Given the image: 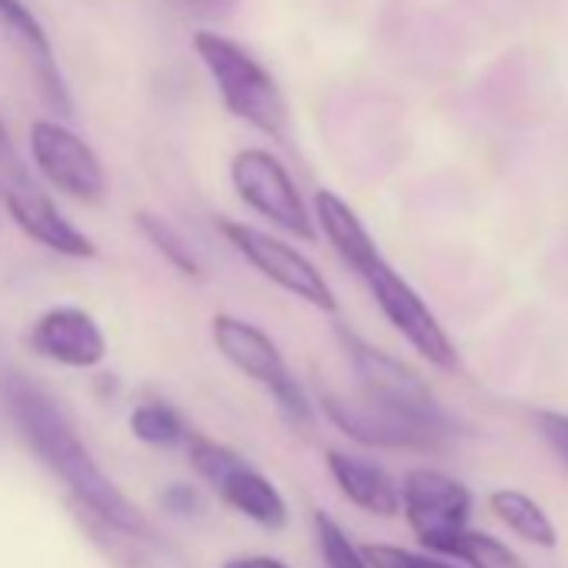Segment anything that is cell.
<instances>
[{"mask_svg": "<svg viewBox=\"0 0 568 568\" xmlns=\"http://www.w3.org/2000/svg\"><path fill=\"white\" fill-rule=\"evenodd\" d=\"M325 462H328V471H332L338 491L362 511L378 515V518H395L402 511V491H398L395 478L388 475V468H382L378 462H368V458H358V455H348L338 448H332L325 455Z\"/></svg>", "mask_w": 568, "mask_h": 568, "instance_id": "obj_15", "label": "cell"}, {"mask_svg": "<svg viewBox=\"0 0 568 568\" xmlns=\"http://www.w3.org/2000/svg\"><path fill=\"white\" fill-rule=\"evenodd\" d=\"M362 548V558L368 568H455V565H445L438 558H428V555H415L408 548H398V545H358Z\"/></svg>", "mask_w": 568, "mask_h": 568, "instance_id": "obj_22", "label": "cell"}, {"mask_svg": "<svg viewBox=\"0 0 568 568\" xmlns=\"http://www.w3.org/2000/svg\"><path fill=\"white\" fill-rule=\"evenodd\" d=\"M402 491V508L405 518L412 525V531L418 535V541L435 551L445 555L452 551V545L468 531V515H471V491L435 468H415L405 475Z\"/></svg>", "mask_w": 568, "mask_h": 568, "instance_id": "obj_8", "label": "cell"}, {"mask_svg": "<svg viewBox=\"0 0 568 568\" xmlns=\"http://www.w3.org/2000/svg\"><path fill=\"white\" fill-rule=\"evenodd\" d=\"M194 54L207 68L221 104L227 108L231 118L251 124L254 131L274 138V141H288L292 131V111L288 98H284L277 78L234 38L197 28L194 31Z\"/></svg>", "mask_w": 568, "mask_h": 568, "instance_id": "obj_3", "label": "cell"}, {"mask_svg": "<svg viewBox=\"0 0 568 568\" xmlns=\"http://www.w3.org/2000/svg\"><path fill=\"white\" fill-rule=\"evenodd\" d=\"M535 425H538L541 442L568 468V415H561V412H535Z\"/></svg>", "mask_w": 568, "mask_h": 568, "instance_id": "obj_23", "label": "cell"}, {"mask_svg": "<svg viewBox=\"0 0 568 568\" xmlns=\"http://www.w3.org/2000/svg\"><path fill=\"white\" fill-rule=\"evenodd\" d=\"M31 158L41 178L64 197L81 204H101L108 197V174L101 158L68 124L38 121L31 128Z\"/></svg>", "mask_w": 568, "mask_h": 568, "instance_id": "obj_10", "label": "cell"}, {"mask_svg": "<svg viewBox=\"0 0 568 568\" xmlns=\"http://www.w3.org/2000/svg\"><path fill=\"white\" fill-rule=\"evenodd\" d=\"M322 412L335 428L368 448H408V452H438L445 448L448 435L382 405L362 392H322Z\"/></svg>", "mask_w": 568, "mask_h": 568, "instance_id": "obj_9", "label": "cell"}, {"mask_svg": "<svg viewBox=\"0 0 568 568\" xmlns=\"http://www.w3.org/2000/svg\"><path fill=\"white\" fill-rule=\"evenodd\" d=\"M178 4L197 18V21H207V24H224L234 18V11L241 8V0H178Z\"/></svg>", "mask_w": 568, "mask_h": 568, "instance_id": "obj_25", "label": "cell"}, {"mask_svg": "<svg viewBox=\"0 0 568 568\" xmlns=\"http://www.w3.org/2000/svg\"><path fill=\"white\" fill-rule=\"evenodd\" d=\"M338 335V345L348 358V365L355 368L358 375V392L368 395L372 402H382L442 435H455V425L452 418L445 415V408L438 405L435 392L422 382V375H415L405 362L392 358L388 352L368 345L362 335H355L352 328L338 325L335 328Z\"/></svg>", "mask_w": 568, "mask_h": 568, "instance_id": "obj_5", "label": "cell"}, {"mask_svg": "<svg viewBox=\"0 0 568 568\" xmlns=\"http://www.w3.org/2000/svg\"><path fill=\"white\" fill-rule=\"evenodd\" d=\"M312 217L318 221V227L328 237V244L335 247V254L368 284L375 305L392 322V328L425 362H432L435 368L455 372L458 352H455L452 338L445 335V328L438 325L432 308L418 298V292L385 261V254L378 251L375 237L368 234V227L362 224L355 207L345 197H338L335 191L322 187L315 194V214Z\"/></svg>", "mask_w": 568, "mask_h": 568, "instance_id": "obj_2", "label": "cell"}, {"mask_svg": "<svg viewBox=\"0 0 568 568\" xmlns=\"http://www.w3.org/2000/svg\"><path fill=\"white\" fill-rule=\"evenodd\" d=\"M0 31L8 34V41L14 44V51L34 74V84H38L41 98L48 101V108L58 111L61 118H71L74 98H71L68 78L58 64L54 44H51L44 24L34 18V11L24 4V0H0Z\"/></svg>", "mask_w": 568, "mask_h": 568, "instance_id": "obj_13", "label": "cell"}, {"mask_svg": "<svg viewBox=\"0 0 568 568\" xmlns=\"http://www.w3.org/2000/svg\"><path fill=\"white\" fill-rule=\"evenodd\" d=\"M0 392H4L8 412H11L21 438L31 445L38 462L54 478H61V485L68 488V501H74L128 531L154 528L144 518V511L94 462L91 448L81 442V435L71 425V418L64 415V408L44 388H38L24 375H8Z\"/></svg>", "mask_w": 568, "mask_h": 568, "instance_id": "obj_1", "label": "cell"}, {"mask_svg": "<svg viewBox=\"0 0 568 568\" xmlns=\"http://www.w3.org/2000/svg\"><path fill=\"white\" fill-rule=\"evenodd\" d=\"M28 348L61 368H98L108 358V335L98 318L81 305H54L38 315L24 335Z\"/></svg>", "mask_w": 568, "mask_h": 568, "instance_id": "obj_12", "label": "cell"}, {"mask_svg": "<svg viewBox=\"0 0 568 568\" xmlns=\"http://www.w3.org/2000/svg\"><path fill=\"white\" fill-rule=\"evenodd\" d=\"M491 511L525 541L531 545H541V548H551L558 541V531L551 525V518L541 511V505L535 498H528L525 491H515V488H501L488 498Z\"/></svg>", "mask_w": 568, "mask_h": 568, "instance_id": "obj_17", "label": "cell"}, {"mask_svg": "<svg viewBox=\"0 0 568 568\" xmlns=\"http://www.w3.org/2000/svg\"><path fill=\"white\" fill-rule=\"evenodd\" d=\"M14 168H21V158H18V151H14V141H11V134H8L4 118H0V174H4V171H14Z\"/></svg>", "mask_w": 568, "mask_h": 568, "instance_id": "obj_27", "label": "cell"}, {"mask_svg": "<svg viewBox=\"0 0 568 568\" xmlns=\"http://www.w3.org/2000/svg\"><path fill=\"white\" fill-rule=\"evenodd\" d=\"M161 508L174 518H194L201 511V491L187 481H171L161 491Z\"/></svg>", "mask_w": 568, "mask_h": 568, "instance_id": "obj_24", "label": "cell"}, {"mask_svg": "<svg viewBox=\"0 0 568 568\" xmlns=\"http://www.w3.org/2000/svg\"><path fill=\"white\" fill-rule=\"evenodd\" d=\"M131 425V435L151 448H178V445H187L191 442V425L184 422V415L168 405V402H144L131 412L128 418Z\"/></svg>", "mask_w": 568, "mask_h": 568, "instance_id": "obj_18", "label": "cell"}, {"mask_svg": "<svg viewBox=\"0 0 568 568\" xmlns=\"http://www.w3.org/2000/svg\"><path fill=\"white\" fill-rule=\"evenodd\" d=\"M211 488L217 491V498L227 508H234L237 515H244L247 521H254L267 531H281L288 525V501H284V495L277 491V485L267 475H261L244 458L231 471H224Z\"/></svg>", "mask_w": 568, "mask_h": 568, "instance_id": "obj_16", "label": "cell"}, {"mask_svg": "<svg viewBox=\"0 0 568 568\" xmlns=\"http://www.w3.org/2000/svg\"><path fill=\"white\" fill-rule=\"evenodd\" d=\"M312 528H315V545H318L325 568H368L362 558V548L348 538V531L332 515L315 511Z\"/></svg>", "mask_w": 568, "mask_h": 568, "instance_id": "obj_20", "label": "cell"}, {"mask_svg": "<svg viewBox=\"0 0 568 568\" xmlns=\"http://www.w3.org/2000/svg\"><path fill=\"white\" fill-rule=\"evenodd\" d=\"M68 508L78 518L81 531L91 538V545L111 561V568H191V561L171 541H164L158 528L128 531L74 501H68Z\"/></svg>", "mask_w": 568, "mask_h": 568, "instance_id": "obj_14", "label": "cell"}, {"mask_svg": "<svg viewBox=\"0 0 568 568\" xmlns=\"http://www.w3.org/2000/svg\"><path fill=\"white\" fill-rule=\"evenodd\" d=\"M211 338L227 365H234L244 378H251L257 388H264L274 398V408L288 422V428L302 435L315 428V405L308 392L302 388V382L292 375L288 362H284L281 348L271 342L267 332H261L257 325L244 318L221 312L211 322Z\"/></svg>", "mask_w": 568, "mask_h": 568, "instance_id": "obj_4", "label": "cell"}, {"mask_svg": "<svg viewBox=\"0 0 568 568\" xmlns=\"http://www.w3.org/2000/svg\"><path fill=\"white\" fill-rule=\"evenodd\" d=\"M231 184H234L237 197L254 214H261L264 221H271L284 234L308 241V244L318 237L315 217H312L295 178L271 151H264V148L237 151L231 158Z\"/></svg>", "mask_w": 568, "mask_h": 568, "instance_id": "obj_7", "label": "cell"}, {"mask_svg": "<svg viewBox=\"0 0 568 568\" xmlns=\"http://www.w3.org/2000/svg\"><path fill=\"white\" fill-rule=\"evenodd\" d=\"M134 224L138 231L148 237V244L181 274V277H191V281H201L204 277V264L197 261V254L191 251V244L181 237V231L174 224H168L161 214L154 211H138L134 214Z\"/></svg>", "mask_w": 568, "mask_h": 568, "instance_id": "obj_19", "label": "cell"}, {"mask_svg": "<svg viewBox=\"0 0 568 568\" xmlns=\"http://www.w3.org/2000/svg\"><path fill=\"white\" fill-rule=\"evenodd\" d=\"M221 234L227 237V244L261 274L267 277L271 284H277L281 292H288L292 298L325 312V315H335L338 312V302H335V292L332 284L325 281V274L318 271V264L302 254L295 244L281 241L254 224H244V221H231V217H221L217 221Z\"/></svg>", "mask_w": 568, "mask_h": 568, "instance_id": "obj_6", "label": "cell"}, {"mask_svg": "<svg viewBox=\"0 0 568 568\" xmlns=\"http://www.w3.org/2000/svg\"><path fill=\"white\" fill-rule=\"evenodd\" d=\"M0 194H4V207L11 221L48 251L61 257H74V261L98 254L94 241L61 214V207L51 201L48 191H41V184L28 174L24 164L0 174Z\"/></svg>", "mask_w": 568, "mask_h": 568, "instance_id": "obj_11", "label": "cell"}, {"mask_svg": "<svg viewBox=\"0 0 568 568\" xmlns=\"http://www.w3.org/2000/svg\"><path fill=\"white\" fill-rule=\"evenodd\" d=\"M448 558H458L468 568H525L521 558L505 541H498L485 531H471V528L452 545Z\"/></svg>", "mask_w": 568, "mask_h": 568, "instance_id": "obj_21", "label": "cell"}, {"mask_svg": "<svg viewBox=\"0 0 568 568\" xmlns=\"http://www.w3.org/2000/svg\"><path fill=\"white\" fill-rule=\"evenodd\" d=\"M221 568H292V565L277 555H234L221 561Z\"/></svg>", "mask_w": 568, "mask_h": 568, "instance_id": "obj_26", "label": "cell"}]
</instances>
